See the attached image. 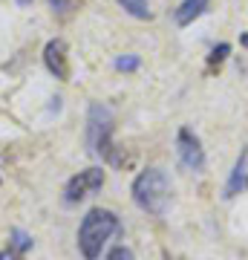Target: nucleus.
Returning a JSON list of instances; mask_svg holds the SVG:
<instances>
[{"label": "nucleus", "mask_w": 248, "mask_h": 260, "mask_svg": "<svg viewBox=\"0 0 248 260\" xmlns=\"http://www.w3.org/2000/svg\"><path fill=\"white\" fill-rule=\"evenodd\" d=\"M0 260H18V254L15 251H0Z\"/></svg>", "instance_id": "nucleus-15"}, {"label": "nucleus", "mask_w": 248, "mask_h": 260, "mask_svg": "<svg viewBox=\"0 0 248 260\" xmlns=\"http://www.w3.org/2000/svg\"><path fill=\"white\" fill-rule=\"evenodd\" d=\"M44 64L58 81H69V47L61 38H52L44 47Z\"/></svg>", "instance_id": "nucleus-6"}, {"label": "nucleus", "mask_w": 248, "mask_h": 260, "mask_svg": "<svg viewBox=\"0 0 248 260\" xmlns=\"http://www.w3.org/2000/svg\"><path fill=\"white\" fill-rule=\"evenodd\" d=\"M205 9H208V0H182V6L176 9V23L179 26H191Z\"/></svg>", "instance_id": "nucleus-8"}, {"label": "nucleus", "mask_w": 248, "mask_h": 260, "mask_svg": "<svg viewBox=\"0 0 248 260\" xmlns=\"http://www.w3.org/2000/svg\"><path fill=\"white\" fill-rule=\"evenodd\" d=\"M176 153H179V162H182L188 171H202L205 168L202 142H199V136H196L191 127H182L176 133Z\"/></svg>", "instance_id": "nucleus-5"}, {"label": "nucleus", "mask_w": 248, "mask_h": 260, "mask_svg": "<svg viewBox=\"0 0 248 260\" xmlns=\"http://www.w3.org/2000/svg\"><path fill=\"white\" fill-rule=\"evenodd\" d=\"M138 67H141V58H138V55H121V58H116V70H121V73H136Z\"/></svg>", "instance_id": "nucleus-11"}, {"label": "nucleus", "mask_w": 248, "mask_h": 260, "mask_svg": "<svg viewBox=\"0 0 248 260\" xmlns=\"http://www.w3.org/2000/svg\"><path fill=\"white\" fill-rule=\"evenodd\" d=\"M119 6L127 12V15L138 18V20H150L153 18V12H150V3H147V0H119Z\"/></svg>", "instance_id": "nucleus-9"}, {"label": "nucleus", "mask_w": 248, "mask_h": 260, "mask_svg": "<svg viewBox=\"0 0 248 260\" xmlns=\"http://www.w3.org/2000/svg\"><path fill=\"white\" fill-rule=\"evenodd\" d=\"M104 188V168L92 165V168H84V171H78L69 182H66L64 188V200L69 205L75 203H84L87 197H92L95 191H101Z\"/></svg>", "instance_id": "nucleus-4"}, {"label": "nucleus", "mask_w": 248, "mask_h": 260, "mask_svg": "<svg viewBox=\"0 0 248 260\" xmlns=\"http://www.w3.org/2000/svg\"><path fill=\"white\" fill-rule=\"evenodd\" d=\"M242 44H245V47H248V35H245V38H242Z\"/></svg>", "instance_id": "nucleus-17"}, {"label": "nucleus", "mask_w": 248, "mask_h": 260, "mask_svg": "<svg viewBox=\"0 0 248 260\" xmlns=\"http://www.w3.org/2000/svg\"><path fill=\"white\" fill-rule=\"evenodd\" d=\"M228 52H231V44H220V47L211 52V64H222V61L228 58Z\"/></svg>", "instance_id": "nucleus-14"}, {"label": "nucleus", "mask_w": 248, "mask_h": 260, "mask_svg": "<svg viewBox=\"0 0 248 260\" xmlns=\"http://www.w3.org/2000/svg\"><path fill=\"white\" fill-rule=\"evenodd\" d=\"M12 249L18 251V254L29 251V249H32V237H29L23 229H12Z\"/></svg>", "instance_id": "nucleus-10"}, {"label": "nucleus", "mask_w": 248, "mask_h": 260, "mask_svg": "<svg viewBox=\"0 0 248 260\" xmlns=\"http://www.w3.org/2000/svg\"><path fill=\"white\" fill-rule=\"evenodd\" d=\"M170 197H173V188L162 168H147L133 179V203L150 217H162L170 205Z\"/></svg>", "instance_id": "nucleus-2"}, {"label": "nucleus", "mask_w": 248, "mask_h": 260, "mask_svg": "<svg viewBox=\"0 0 248 260\" xmlns=\"http://www.w3.org/2000/svg\"><path fill=\"white\" fill-rule=\"evenodd\" d=\"M49 3V9L58 12V15H66V12L75 9V0H46Z\"/></svg>", "instance_id": "nucleus-12"}, {"label": "nucleus", "mask_w": 248, "mask_h": 260, "mask_svg": "<svg viewBox=\"0 0 248 260\" xmlns=\"http://www.w3.org/2000/svg\"><path fill=\"white\" fill-rule=\"evenodd\" d=\"M87 142H90L92 153L107 156L110 162H119L116 145H113V113L110 107L98 102L90 104V113H87Z\"/></svg>", "instance_id": "nucleus-3"}, {"label": "nucleus", "mask_w": 248, "mask_h": 260, "mask_svg": "<svg viewBox=\"0 0 248 260\" xmlns=\"http://www.w3.org/2000/svg\"><path fill=\"white\" fill-rule=\"evenodd\" d=\"M18 6H32V0H18Z\"/></svg>", "instance_id": "nucleus-16"}, {"label": "nucleus", "mask_w": 248, "mask_h": 260, "mask_svg": "<svg viewBox=\"0 0 248 260\" xmlns=\"http://www.w3.org/2000/svg\"><path fill=\"white\" fill-rule=\"evenodd\" d=\"M119 217L110 208H90L84 214L81 225H78V251L84 254V260H98L104 246L113 234L119 232Z\"/></svg>", "instance_id": "nucleus-1"}, {"label": "nucleus", "mask_w": 248, "mask_h": 260, "mask_svg": "<svg viewBox=\"0 0 248 260\" xmlns=\"http://www.w3.org/2000/svg\"><path fill=\"white\" fill-rule=\"evenodd\" d=\"M242 191H248V148L239 153L234 168H231V177L225 182V200L242 194Z\"/></svg>", "instance_id": "nucleus-7"}, {"label": "nucleus", "mask_w": 248, "mask_h": 260, "mask_svg": "<svg viewBox=\"0 0 248 260\" xmlns=\"http://www.w3.org/2000/svg\"><path fill=\"white\" fill-rule=\"evenodd\" d=\"M107 260H136V254H133L127 246H116V249H110Z\"/></svg>", "instance_id": "nucleus-13"}]
</instances>
